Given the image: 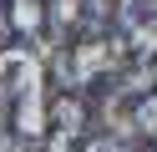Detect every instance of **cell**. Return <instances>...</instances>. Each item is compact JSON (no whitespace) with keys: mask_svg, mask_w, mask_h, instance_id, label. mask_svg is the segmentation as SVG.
Instances as JSON below:
<instances>
[{"mask_svg":"<svg viewBox=\"0 0 157 152\" xmlns=\"http://www.w3.org/2000/svg\"><path fill=\"white\" fill-rule=\"evenodd\" d=\"M142 96L147 91H137V86H112L106 91V101H101V122H106V132H112V137H132L137 132V111H142Z\"/></svg>","mask_w":157,"mask_h":152,"instance_id":"7a4b0ae2","label":"cell"},{"mask_svg":"<svg viewBox=\"0 0 157 152\" xmlns=\"http://www.w3.org/2000/svg\"><path fill=\"white\" fill-rule=\"evenodd\" d=\"M0 51H10V20L0 15Z\"/></svg>","mask_w":157,"mask_h":152,"instance_id":"8fae6325","label":"cell"},{"mask_svg":"<svg viewBox=\"0 0 157 152\" xmlns=\"http://www.w3.org/2000/svg\"><path fill=\"white\" fill-rule=\"evenodd\" d=\"M46 20L56 25V36H81V30H76V20H81V0H51Z\"/></svg>","mask_w":157,"mask_h":152,"instance_id":"8992f818","label":"cell"},{"mask_svg":"<svg viewBox=\"0 0 157 152\" xmlns=\"http://www.w3.org/2000/svg\"><path fill=\"white\" fill-rule=\"evenodd\" d=\"M46 122H51L56 132H66V137H76V132L86 127V107L76 101V91H66V96H56L51 107H46Z\"/></svg>","mask_w":157,"mask_h":152,"instance_id":"277c9868","label":"cell"},{"mask_svg":"<svg viewBox=\"0 0 157 152\" xmlns=\"http://www.w3.org/2000/svg\"><path fill=\"white\" fill-rule=\"evenodd\" d=\"M25 152H46V147H41V137H25Z\"/></svg>","mask_w":157,"mask_h":152,"instance_id":"7c38bea8","label":"cell"},{"mask_svg":"<svg viewBox=\"0 0 157 152\" xmlns=\"http://www.w3.org/2000/svg\"><path fill=\"white\" fill-rule=\"evenodd\" d=\"M137 132L142 137H157V91L142 96V111H137Z\"/></svg>","mask_w":157,"mask_h":152,"instance_id":"52a82bcc","label":"cell"},{"mask_svg":"<svg viewBox=\"0 0 157 152\" xmlns=\"http://www.w3.org/2000/svg\"><path fill=\"white\" fill-rule=\"evenodd\" d=\"M152 76H157V66H152Z\"/></svg>","mask_w":157,"mask_h":152,"instance_id":"4fadbf2b","label":"cell"},{"mask_svg":"<svg viewBox=\"0 0 157 152\" xmlns=\"http://www.w3.org/2000/svg\"><path fill=\"white\" fill-rule=\"evenodd\" d=\"M86 152H132V147H127L122 137H112V132H106V137H91V142H86Z\"/></svg>","mask_w":157,"mask_h":152,"instance_id":"ba28073f","label":"cell"},{"mask_svg":"<svg viewBox=\"0 0 157 152\" xmlns=\"http://www.w3.org/2000/svg\"><path fill=\"white\" fill-rule=\"evenodd\" d=\"M71 51V66H76V86H86V81H96L106 71V36H91L86 30L76 46H66Z\"/></svg>","mask_w":157,"mask_h":152,"instance_id":"3957f363","label":"cell"},{"mask_svg":"<svg viewBox=\"0 0 157 152\" xmlns=\"http://www.w3.org/2000/svg\"><path fill=\"white\" fill-rule=\"evenodd\" d=\"M15 122V137H46V71L31 51H0V122Z\"/></svg>","mask_w":157,"mask_h":152,"instance_id":"6da1fadb","label":"cell"},{"mask_svg":"<svg viewBox=\"0 0 157 152\" xmlns=\"http://www.w3.org/2000/svg\"><path fill=\"white\" fill-rule=\"evenodd\" d=\"M5 20H10V30H21V36H36V30L46 25V5L41 0H10Z\"/></svg>","mask_w":157,"mask_h":152,"instance_id":"5b68a950","label":"cell"},{"mask_svg":"<svg viewBox=\"0 0 157 152\" xmlns=\"http://www.w3.org/2000/svg\"><path fill=\"white\" fill-rule=\"evenodd\" d=\"M0 152H25V137H15V132H0Z\"/></svg>","mask_w":157,"mask_h":152,"instance_id":"30bf717a","label":"cell"},{"mask_svg":"<svg viewBox=\"0 0 157 152\" xmlns=\"http://www.w3.org/2000/svg\"><path fill=\"white\" fill-rule=\"evenodd\" d=\"M41 147H46V152H76V137H66V132H46Z\"/></svg>","mask_w":157,"mask_h":152,"instance_id":"9c48e42d","label":"cell"}]
</instances>
